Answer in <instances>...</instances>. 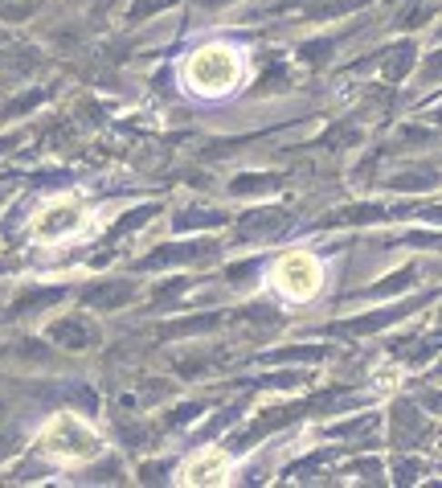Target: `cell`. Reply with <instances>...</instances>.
Instances as JSON below:
<instances>
[{
  "label": "cell",
  "mask_w": 442,
  "mask_h": 488,
  "mask_svg": "<svg viewBox=\"0 0 442 488\" xmlns=\"http://www.w3.org/2000/svg\"><path fill=\"white\" fill-rule=\"evenodd\" d=\"M414 280H417V271H414V267H406V271L389 275V280H385V283H373V288H368L365 296H368V300H385V296H393V291H406Z\"/></svg>",
  "instance_id": "ffe728a7"
},
{
  "label": "cell",
  "mask_w": 442,
  "mask_h": 488,
  "mask_svg": "<svg viewBox=\"0 0 442 488\" xmlns=\"http://www.w3.org/2000/svg\"><path fill=\"white\" fill-rule=\"evenodd\" d=\"M226 476H229V447H209V443H201L176 468L180 484H221Z\"/></svg>",
  "instance_id": "8992f818"
},
{
  "label": "cell",
  "mask_w": 442,
  "mask_h": 488,
  "mask_svg": "<svg viewBox=\"0 0 442 488\" xmlns=\"http://www.w3.org/2000/svg\"><path fill=\"white\" fill-rule=\"evenodd\" d=\"M164 472H172V463H139V480H144V484L164 480Z\"/></svg>",
  "instance_id": "83f0119b"
},
{
  "label": "cell",
  "mask_w": 442,
  "mask_h": 488,
  "mask_svg": "<svg viewBox=\"0 0 442 488\" xmlns=\"http://www.w3.org/2000/svg\"><path fill=\"white\" fill-rule=\"evenodd\" d=\"M381 427V414H360V419H344V422H336V427H327V435H336V439H365L368 443V435Z\"/></svg>",
  "instance_id": "2e32d148"
},
{
  "label": "cell",
  "mask_w": 442,
  "mask_h": 488,
  "mask_svg": "<svg viewBox=\"0 0 442 488\" xmlns=\"http://www.w3.org/2000/svg\"><path fill=\"white\" fill-rule=\"evenodd\" d=\"M332 353L327 345H291V349H270L262 353V361H324Z\"/></svg>",
  "instance_id": "e0dca14e"
},
{
  "label": "cell",
  "mask_w": 442,
  "mask_h": 488,
  "mask_svg": "<svg viewBox=\"0 0 442 488\" xmlns=\"http://www.w3.org/2000/svg\"><path fill=\"white\" fill-rule=\"evenodd\" d=\"M57 300H65V288H33V291H25V296L13 300V316H29V312H37V308H54Z\"/></svg>",
  "instance_id": "9a60e30c"
},
{
  "label": "cell",
  "mask_w": 442,
  "mask_h": 488,
  "mask_svg": "<svg viewBox=\"0 0 442 488\" xmlns=\"http://www.w3.org/2000/svg\"><path fill=\"white\" fill-rule=\"evenodd\" d=\"M13 144H21V136H0V152H8Z\"/></svg>",
  "instance_id": "4dcf8cb0"
},
{
  "label": "cell",
  "mask_w": 442,
  "mask_h": 488,
  "mask_svg": "<svg viewBox=\"0 0 442 488\" xmlns=\"http://www.w3.org/2000/svg\"><path fill=\"white\" fill-rule=\"evenodd\" d=\"M37 447L45 455H54V460H62V463H86V460H98V455H103V439H98V431L86 427V422L70 411H57L54 419L41 427Z\"/></svg>",
  "instance_id": "3957f363"
},
{
  "label": "cell",
  "mask_w": 442,
  "mask_h": 488,
  "mask_svg": "<svg viewBox=\"0 0 442 488\" xmlns=\"http://www.w3.org/2000/svg\"><path fill=\"white\" fill-rule=\"evenodd\" d=\"M37 0H0V21H29Z\"/></svg>",
  "instance_id": "603a6c76"
},
{
  "label": "cell",
  "mask_w": 442,
  "mask_h": 488,
  "mask_svg": "<svg viewBox=\"0 0 442 488\" xmlns=\"http://www.w3.org/2000/svg\"><path fill=\"white\" fill-rule=\"evenodd\" d=\"M291 222H295V214H286V209H250V214L237 218V239L250 242V247L275 242L291 230Z\"/></svg>",
  "instance_id": "52a82bcc"
},
{
  "label": "cell",
  "mask_w": 442,
  "mask_h": 488,
  "mask_svg": "<svg viewBox=\"0 0 442 488\" xmlns=\"http://www.w3.org/2000/svg\"><path fill=\"white\" fill-rule=\"evenodd\" d=\"M434 373H438V378H442V361H438V370H434Z\"/></svg>",
  "instance_id": "d6a6232c"
},
{
  "label": "cell",
  "mask_w": 442,
  "mask_h": 488,
  "mask_svg": "<svg viewBox=\"0 0 442 488\" xmlns=\"http://www.w3.org/2000/svg\"><path fill=\"white\" fill-rule=\"evenodd\" d=\"M45 337L54 341V345L70 349V353H86V349H95L98 341H103V332H98V324L90 320V316H62V320H54L45 329Z\"/></svg>",
  "instance_id": "9c48e42d"
},
{
  "label": "cell",
  "mask_w": 442,
  "mask_h": 488,
  "mask_svg": "<svg viewBox=\"0 0 442 488\" xmlns=\"http://www.w3.org/2000/svg\"><path fill=\"white\" fill-rule=\"evenodd\" d=\"M389 439H393V447H401V452L422 447L426 439H430L426 411H417L414 402H393V411H389Z\"/></svg>",
  "instance_id": "ba28073f"
},
{
  "label": "cell",
  "mask_w": 442,
  "mask_h": 488,
  "mask_svg": "<svg viewBox=\"0 0 442 488\" xmlns=\"http://www.w3.org/2000/svg\"><path fill=\"white\" fill-rule=\"evenodd\" d=\"M136 296H139V288L131 280H98V283H90V288H82L78 300L90 312H119V308H127Z\"/></svg>",
  "instance_id": "30bf717a"
},
{
  "label": "cell",
  "mask_w": 442,
  "mask_h": 488,
  "mask_svg": "<svg viewBox=\"0 0 442 488\" xmlns=\"http://www.w3.org/2000/svg\"><path fill=\"white\" fill-rule=\"evenodd\" d=\"M417 218H426V222H442V206H434V209H422Z\"/></svg>",
  "instance_id": "f546056e"
},
{
  "label": "cell",
  "mask_w": 442,
  "mask_h": 488,
  "mask_svg": "<svg viewBox=\"0 0 442 488\" xmlns=\"http://www.w3.org/2000/svg\"><path fill=\"white\" fill-rule=\"evenodd\" d=\"M221 324V312H205V316H180V320L160 324V337H201V332H213Z\"/></svg>",
  "instance_id": "7c38bea8"
},
{
  "label": "cell",
  "mask_w": 442,
  "mask_h": 488,
  "mask_svg": "<svg viewBox=\"0 0 442 488\" xmlns=\"http://www.w3.org/2000/svg\"><path fill=\"white\" fill-rule=\"evenodd\" d=\"M221 255V242L213 239H196V242H164V247H156L152 255L139 259V271H160V267H201L209 263V259Z\"/></svg>",
  "instance_id": "5b68a950"
},
{
  "label": "cell",
  "mask_w": 442,
  "mask_h": 488,
  "mask_svg": "<svg viewBox=\"0 0 442 488\" xmlns=\"http://www.w3.org/2000/svg\"><path fill=\"white\" fill-rule=\"evenodd\" d=\"M82 226H86V206L74 198H57L37 214L33 234H37L41 242H65V239H74Z\"/></svg>",
  "instance_id": "277c9868"
},
{
  "label": "cell",
  "mask_w": 442,
  "mask_h": 488,
  "mask_svg": "<svg viewBox=\"0 0 442 488\" xmlns=\"http://www.w3.org/2000/svg\"><path fill=\"white\" fill-rule=\"evenodd\" d=\"M438 78H442V50L430 54V58H426V66H422V83H438Z\"/></svg>",
  "instance_id": "4316f807"
},
{
  "label": "cell",
  "mask_w": 442,
  "mask_h": 488,
  "mask_svg": "<svg viewBox=\"0 0 442 488\" xmlns=\"http://www.w3.org/2000/svg\"><path fill=\"white\" fill-rule=\"evenodd\" d=\"M381 78L385 83H401V78L409 75V66H414V42H397L389 46V54H381Z\"/></svg>",
  "instance_id": "4fadbf2b"
},
{
  "label": "cell",
  "mask_w": 442,
  "mask_h": 488,
  "mask_svg": "<svg viewBox=\"0 0 442 488\" xmlns=\"http://www.w3.org/2000/svg\"><path fill=\"white\" fill-rule=\"evenodd\" d=\"M226 214H209V209H188V218H176V230H188V226H226Z\"/></svg>",
  "instance_id": "484cf974"
},
{
  "label": "cell",
  "mask_w": 442,
  "mask_h": 488,
  "mask_svg": "<svg viewBox=\"0 0 442 488\" xmlns=\"http://www.w3.org/2000/svg\"><path fill=\"white\" fill-rule=\"evenodd\" d=\"M417 304H426V300H414V304H393V308H377V312H368V316H352V320L332 324L327 332H340V337H368V332H381V329H389V324L406 320L409 308H417Z\"/></svg>",
  "instance_id": "8fae6325"
},
{
  "label": "cell",
  "mask_w": 442,
  "mask_h": 488,
  "mask_svg": "<svg viewBox=\"0 0 442 488\" xmlns=\"http://www.w3.org/2000/svg\"><path fill=\"white\" fill-rule=\"evenodd\" d=\"M434 185H438V173H430V168L389 177V189H401V193H422V189H434Z\"/></svg>",
  "instance_id": "ac0fdd59"
},
{
  "label": "cell",
  "mask_w": 442,
  "mask_h": 488,
  "mask_svg": "<svg viewBox=\"0 0 442 488\" xmlns=\"http://www.w3.org/2000/svg\"><path fill=\"white\" fill-rule=\"evenodd\" d=\"M434 119H438V124H442V107H438V111H434Z\"/></svg>",
  "instance_id": "1f68e13d"
},
{
  "label": "cell",
  "mask_w": 442,
  "mask_h": 488,
  "mask_svg": "<svg viewBox=\"0 0 442 488\" xmlns=\"http://www.w3.org/2000/svg\"><path fill=\"white\" fill-rule=\"evenodd\" d=\"M176 0H136L127 9V21H147V17H156V13H164V9H172Z\"/></svg>",
  "instance_id": "d4e9b609"
},
{
  "label": "cell",
  "mask_w": 442,
  "mask_h": 488,
  "mask_svg": "<svg viewBox=\"0 0 442 488\" xmlns=\"http://www.w3.org/2000/svg\"><path fill=\"white\" fill-rule=\"evenodd\" d=\"M266 283H270V291H275L278 304L307 308L311 300H319V291H324L327 271H324V263H319L316 250L295 247V250H283V255L270 263Z\"/></svg>",
  "instance_id": "7a4b0ae2"
},
{
  "label": "cell",
  "mask_w": 442,
  "mask_h": 488,
  "mask_svg": "<svg viewBox=\"0 0 442 488\" xmlns=\"http://www.w3.org/2000/svg\"><path fill=\"white\" fill-rule=\"evenodd\" d=\"M422 406H426V411H434V414H442V394H438V390H426Z\"/></svg>",
  "instance_id": "f1b7e54d"
},
{
  "label": "cell",
  "mask_w": 442,
  "mask_h": 488,
  "mask_svg": "<svg viewBox=\"0 0 442 488\" xmlns=\"http://www.w3.org/2000/svg\"><path fill=\"white\" fill-rule=\"evenodd\" d=\"M156 214H160V206H136V209H127V218H119V222L111 226V239H123V234H131L136 226L152 222Z\"/></svg>",
  "instance_id": "d6986e66"
},
{
  "label": "cell",
  "mask_w": 442,
  "mask_h": 488,
  "mask_svg": "<svg viewBox=\"0 0 442 488\" xmlns=\"http://www.w3.org/2000/svg\"><path fill=\"white\" fill-rule=\"evenodd\" d=\"M45 95L49 91H29V95H21V99H13V103H5V119H16V116H25V111H33L37 103H45Z\"/></svg>",
  "instance_id": "cb8c5ba5"
},
{
  "label": "cell",
  "mask_w": 442,
  "mask_h": 488,
  "mask_svg": "<svg viewBox=\"0 0 442 488\" xmlns=\"http://www.w3.org/2000/svg\"><path fill=\"white\" fill-rule=\"evenodd\" d=\"M389 472H393V480H397V484H414V480L426 476V463L422 460H409V455H397Z\"/></svg>",
  "instance_id": "44dd1931"
},
{
  "label": "cell",
  "mask_w": 442,
  "mask_h": 488,
  "mask_svg": "<svg viewBox=\"0 0 442 488\" xmlns=\"http://www.w3.org/2000/svg\"><path fill=\"white\" fill-rule=\"evenodd\" d=\"M201 414H205L201 402H185V406H176V411L164 414V427H172V431H176V427H188V422H196Z\"/></svg>",
  "instance_id": "7402d4cb"
},
{
  "label": "cell",
  "mask_w": 442,
  "mask_h": 488,
  "mask_svg": "<svg viewBox=\"0 0 442 488\" xmlns=\"http://www.w3.org/2000/svg\"><path fill=\"white\" fill-rule=\"evenodd\" d=\"M360 5H368V0H311L299 17L303 21H332V17H348L352 9H360Z\"/></svg>",
  "instance_id": "5bb4252c"
},
{
  "label": "cell",
  "mask_w": 442,
  "mask_h": 488,
  "mask_svg": "<svg viewBox=\"0 0 442 488\" xmlns=\"http://www.w3.org/2000/svg\"><path fill=\"white\" fill-rule=\"evenodd\" d=\"M246 83V54L229 42H205L180 62V86L193 99H229Z\"/></svg>",
  "instance_id": "6da1fadb"
}]
</instances>
